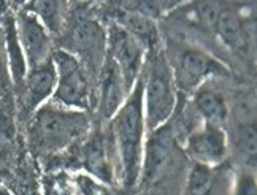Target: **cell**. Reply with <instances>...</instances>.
Masks as SVG:
<instances>
[{
  "label": "cell",
  "instance_id": "1",
  "mask_svg": "<svg viewBox=\"0 0 257 195\" xmlns=\"http://www.w3.org/2000/svg\"><path fill=\"white\" fill-rule=\"evenodd\" d=\"M143 89L145 80L135 81L128 99L113 116V136L116 149L119 154L121 176L125 187H134L140 174L142 160V141L145 129L143 114Z\"/></svg>",
  "mask_w": 257,
  "mask_h": 195
},
{
  "label": "cell",
  "instance_id": "2",
  "mask_svg": "<svg viewBox=\"0 0 257 195\" xmlns=\"http://www.w3.org/2000/svg\"><path fill=\"white\" fill-rule=\"evenodd\" d=\"M87 127L86 116L56 103H46L37 110L29 125V140L38 149L54 151L78 138Z\"/></svg>",
  "mask_w": 257,
  "mask_h": 195
},
{
  "label": "cell",
  "instance_id": "3",
  "mask_svg": "<svg viewBox=\"0 0 257 195\" xmlns=\"http://www.w3.org/2000/svg\"><path fill=\"white\" fill-rule=\"evenodd\" d=\"M143 99L146 102L145 125L153 132L170 119L176 100L173 70L164 53H156L151 57Z\"/></svg>",
  "mask_w": 257,
  "mask_h": 195
},
{
  "label": "cell",
  "instance_id": "4",
  "mask_svg": "<svg viewBox=\"0 0 257 195\" xmlns=\"http://www.w3.org/2000/svg\"><path fill=\"white\" fill-rule=\"evenodd\" d=\"M176 138L170 124H164L150 133L145 148V163L142 174V189L151 192V189L161 186L176 171L180 160Z\"/></svg>",
  "mask_w": 257,
  "mask_h": 195
},
{
  "label": "cell",
  "instance_id": "5",
  "mask_svg": "<svg viewBox=\"0 0 257 195\" xmlns=\"http://www.w3.org/2000/svg\"><path fill=\"white\" fill-rule=\"evenodd\" d=\"M51 59L56 67L57 83L53 103L65 108L84 110L89 106V83L81 62L67 51H56Z\"/></svg>",
  "mask_w": 257,
  "mask_h": 195
},
{
  "label": "cell",
  "instance_id": "6",
  "mask_svg": "<svg viewBox=\"0 0 257 195\" xmlns=\"http://www.w3.org/2000/svg\"><path fill=\"white\" fill-rule=\"evenodd\" d=\"M15 23L19 45H21L26 57V64L34 68L49 59L51 57L49 56L51 40H49V34L40 23V19L23 7L18 10Z\"/></svg>",
  "mask_w": 257,
  "mask_h": 195
},
{
  "label": "cell",
  "instance_id": "7",
  "mask_svg": "<svg viewBox=\"0 0 257 195\" xmlns=\"http://www.w3.org/2000/svg\"><path fill=\"white\" fill-rule=\"evenodd\" d=\"M57 83V73L53 59L49 57L43 64L31 68L21 86L16 87L19 99V111L21 114H31L40 106L49 95H53Z\"/></svg>",
  "mask_w": 257,
  "mask_h": 195
},
{
  "label": "cell",
  "instance_id": "8",
  "mask_svg": "<svg viewBox=\"0 0 257 195\" xmlns=\"http://www.w3.org/2000/svg\"><path fill=\"white\" fill-rule=\"evenodd\" d=\"M108 48H110L108 56L119 67L125 89L127 92H131L138 78V70H140L143 43L138 38H135L131 32L124 31V29L113 27L110 31Z\"/></svg>",
  "mask_w": 257,
  "mask_h": 195
},
{
  "label": "cell",
  "instance_id": "9",
  "mask_svg": "<svg viewBox=\"0 0 257 195\" xmlns=\"http://www.w3.org/2000/svg\"><path fill=\"white\" fill-rule=\"evenodd\" d=\"M222 72V65L219 62L197 48H184L178 56L176 81L184 89H192L205 78Z\"/></svg>",
  "mask_w": 257,
  "mask_h": 195
},
{
  "label": "cell",
  "instance_id": "10",
  "mask_svg": "<svg viewBox=\"0 0 257 195\" xmlns=\"http://www.w3.org/2000/svg\"><path fill=\"white\" fill-rule=\"evenodd\" d=\"M225 151V133L217 124L205 122L203 129L194 132L187 138V152L199 163L211 167L213 163H217L224 159Z\"/></svg>",
  "mask_w": 257,
  "mask_h": 195
},
{
  "label": "cell",
  "instance_id": "11",
  "mask_svg": "<svg viewBox=\"0 0 257 195\" xmlns=\"http://www.w3.org/2000/svg\"><path fill=\"white\" fill-rule=\"evenodd\" d=\"M125 94L127 89L119 67L108 56L102 68V113L105 118H113L116 114L124 103Z\"/></svg>",
  "mask_w": 257,
  "mask_h": 195
},
{
  "label": "cell",
  "instance_id": "12",
  "mask_svg": "<svg viewBox=\"0 0 257 195\" xmlns=\"http://www.w3.org/2000/svg\"><path fill=\"white\" fill-rule=\"evenodd\" d=\"M2 29H4V38H5V50L8 57V68H10V78L15 87H19L24 81L26 73H27V64L26 57L23 53V48L19 45V38L16 32V23H15V15L7 12V15L2 19Z\"/></svg>",
  "mask_w": 257,
  "mask_h": 195
},
{
  "label": "cell",
  "instance_id": "13",
  "mask_svg": "<svg viewBox=\"0 0 257 195\" xmlns=\"http://www.w3.org/2000/svg\"><path fill=\"white\" fill-rule=\"evenodd\" d=\"M83 160L87 171H91L97 179L110 182L113 174L110 163H108V154L105 148V140L100 133L92 135L84 146Z\"/></svg>",
  "mask_w": 257,
  "mask_h": 195
},
{
  "label": "cell",
  "instance_id": "14",
  "mask_svg": "<svg viewBox=\"0 0 257 195\" xmlns=\"http://www.w3.org/2000/svg\"><path fill=\"white\" fill-rule=\"evenodd\" d=\"M216 32L221 37V40L230 48V50L241 53L248 46V37H246L241 19L233 12L221 10L219 19L216 24Z\"/></svg>",
  "mask_w": 257,
  "mask_h": 195
},
{
  "label": "cell",
  "instance_id": "15",
  "mask_svg": "<svg viewBox=\"0 0 257 195\" xmlns=\"http://www.w3.org/2000/svg\"><path fill=\"white\" fill-rule=\"evenodd\" d=\"M195 110L208 124L219 125L227 116V105L224 97L211 89H200L197 91L194 97Z\"/></svg>",
  "mask_w": 257,
  "mask_h": 195
},
{
  "label": "cell",
  "instance_id": "16",
  "mask_svg": "<svg viewBox=\"0 0 257 195\" xmlns=\"http://www.w3.org/2000/svg\"><path fill=\"white\" fill-rule=\"evenodd\" d=\"M73 45L86 54L89 59H92L98 54L100 48L103 46V32L100 26L95 21H81L78 23L72 34Z\"/></svg>",
  "mask_w": 257,
  "mask_h": 195
},
{
  "label": "cell",
  "instance_id": "17",
  "mask_svg": "<svg viewBox=\"0 0 257 195\" xmlns=\"http://www.w3.org/2000/svg\"><path fill=\"white\" fill-rule=\"evenodd\" d=\"M26 10H29L31 13H34L40 23L45 26L46 31L49 32H59L62 24V5L57 2H32L24 5Z\"/></svg>",
  "mask_w": 257,
  "mask_h": 195
},
{
  "label": "cell",
  "instance_id": "18",
  "mask_svg": "<svg viewBox=\"0 0 257 195\" xmlns=\"http://www.w3.org/2000/svg\"><path fill=\"white\" fill-rule=\"evenodd\" d=\"M213 170L210 165L197 162L189 171L187 190L191 195H208L213 187Z\"/></svg>",
  "mask_w": 257,
  "mask_h": 195
},
{
  "label": "cell",
  "instance_id": "19",
  "mask_svg": "<svg viewBox=\"0 0 257 195\" xmlns=\"http://www.w3.org/2000/svg\"><path fill=\"white\" fill-rule=\"evenodd\" d=\"M194 15L197 23H199L206 31H216L217 19L221 15V7L217 4H208V2H200L194 5Z\"/></svg>",
  "mask_w": 257,
  "mask_h": 195
},
{
  "label": "cell",
  "instance_id": "20",
  "mask_svg": "<svg viewBox=\"0 0 257 195\" xmlns=\"http://www.w3.org/2000/svg\"><path fill=\"white\" fill-rule=\"evenodd\" d=\"M238 146L243 155L254 165L255 157V129L252 124H244L238 130Z\"/></svg>",
  "mask_w": 257,
  "mask_h": 195
},
{
  "label": "cell",
  "instance_id": "21",
  "mask_svg": "<svg viewBox=\"0 0 257 195\" xmlns=\"http://www.w3.org/2000/svg\"><path fill=\"white\" fill-rule=\"evenodd\" d=\"M0 84L7 91L12 87V78H10V68H8V57L5 50V38H4V29L0 26Z\"/></svg>",
  "mask_w": 257,
  "mask_h": 195
},
{
  "label": "cell",
  "instance_id": "22",
  "mask_svg": "<svg viewBox=\"0 0 257 195\" xmlns=\"http://www.w3.org/2000/svg\"><path fill=\"white\" fill-rule=\"evenodd\" d=\"M76 184L80 190L83 192V195H110L106 190V187H103L100 182H97L94 178L86 176V174H80L76 178Z\"/></svg>",
  "mask_w": 257,
  "mask_h": 195
},
{
  "label": "cell",
  "instance_id": "23",
  "mask_svg": "<svg viewBox=\"0 0 257 195\" xmlns=\"http://www.w3.org/2000/svg\"><path fill=\"white\" fill-rule=\"evenodd\" d=\"M236 195H255V181L251 174H241L238 178V187H236Z\"/></svg>",
  "mask_w": 257,
  "mask_h": 195
},
{
  "label": "cell",
  "instance_id": "24",
  "mask_svg": "<svg viewBox=\"0 0 257 195\" xmlns=\"http://www.w3.org/2000/svg\"><path fill=\"white\" fill-rule=\"evenodd\" d=\"M8 92H10V91H7V89H5V87H4L2 84H0V102H4V100L7 99V95H8Z\"/></svg>",
  "mask_w": 257,
  "mask_h": 195
},
{
  "label": "cell",
  "instance_id": "25",
  "mask_svg": "<svg viewBox=\"0 0 257 195\" xmlns=\"http://www.w3.org/2000/svg\"><path fill=\"white\" fill-rule=\"evenodd\" d=\"M0 195H10V192L5 189V187H2V186H0Z\"/></svg>",
  "mask_w": 257,
  "mask_h": 195
},
{
  "label": "cell",
  "instance_id": "26",
  "mask_svg": "<svg viewBox=\"0 0 257 195\" xmlns=\"http://www.w3.org/2000/svg\"><path fill=\"white\" fill-rule=\"evenodd\" d=\"M62 195H70V193H62Z\"/></svg>",
  "mask_w": 257,
  "mask_h": 195
}]
</instances>
